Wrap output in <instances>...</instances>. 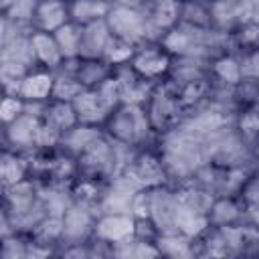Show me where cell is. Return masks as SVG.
I'll list each match as a JSON object with an SVG mask.
<instances>
[{
	"label": "cell",
	"mask_w": 259,
	"mask_h": 259,
	"mask_svg": "<svg viewBox=\"0 0 259 259\" xmlns=\"http://www.w3.org/2000/svg\"><path fill=\"white\" fill-rule=\"evenodd\" d=\"M103 132L117 144L142 150L156 146L158 134L154 132L144 103H119L111 109L103 123Z\"/></svg>",
	"instance_id": "1"
},
{
	"label": "cell",
	"mask_w": 259,
	"mask_h": 259,
	"mask_svg": "<svg viewBox=\"0 0 259 259\" xmlns=\"http://www.w3.org/2000/svg\"><path fill=\"white\" fill-rule=\"evenodd\" d=\"M144 107L148 111V117H150L154 132L158 136L168 134L170 130L180 125V121L186 117V107L180 99L176 85L170 79H164V81L154 85Z\"/></svg>",
	"instance_id": "2"
},
{
	"label": "cell",
	"mask_w": 259,
	"mask_h": 259,
	"mask_svg": "<svg viewBox=\"0 0 259 259\" xmlns=\"http://www.w3.org/2000/svg\"><path fill=\"white\" fill-rule=\"evenodd\" d=\"M130 65L148 81L160 83L170 75L174 57L162 45V40H144L136 47V53H134Z\"/></svg>",
	"instance_id": "3"
},
{
	"label": "cell",
	"mask_w": 259,
	"mask_h": 259,
	"mask_svg": "<svg viewBox=\"0 0 259 259\" xmlns=\"http://www.w3.org/2000/svg\"><path fill=\"white\" fill-rule=\"evenodd\" d=\"M125 172L142 186V188H152V186H162V184H172L168 168L158 152L156 146L136 150L130 164L125 166Z\"/></svg>",
	"instance_id": "4"
},
{
	"label": "cell",
	"mask_w": 259,
	"mask_h": 259,
	"mask_svg": "<svg viewBox=\"0 0 259 259\" xmlns=\"http://www.w3.org/2000/svg\"><path fill=\"white\" fill-rule=\"evenodd\" d=\"M109 30L113 36L123 38L132 45H140L148 38V24L138 6H123V4H113L107 18H105Z\"/></svg>",
	"instance_id": "5"
},
{
	"label": "cell",
	"mask_w": 259,
	"mask_h": 259,
	"mask_svg": "<svg viewBox=\"0 0 259 259\" xmlns=\"http://www.w3.org/2000/svg\"><path fill=\"white\" fill-rule=\"evenodd\" d=\"M138 8L146 18L150 40H162L180 18V0H144Z\"/></svg>",
	"instance_id": "6"
},
{
	"label": "cell",
	"mask_w": 259,
	"mask_h": 259,
	"mask_svg": "<svg viewBox=\"0 0 259 259\" xmlns=\"http://www.w3.org/2000/svg\"><path fill=\"white\" fill-rule=\"evenodd\" d=\"M61 219H63V239L59 247L91 241L95 231V219H97V212L93 208L73 200Z\"/></svg>",
	"instance_id": "7"
},
{
	"label": "cell",
	"mask_w": 259,
	"mask_h": 259,
	"mask_svg": "<svg viewBox=\"0 0 259 259\" xmlns=\"http://www.w3.org/2000/svg\"><path fill=\"white\" fill-rule=\"evenodd\" d=\"M40 117L28 111H22L10 123H4V148L30 154L36 150L38 132H40Z\"/></svg>",
	"instance_id": "8"
},
{
	"label": "cell",
	"mask_w": 259,
	"mask_h": 259,
	"mask_svg": "<svg viewBox=\"0 0 259 259\" xmlns=\"http://www.w3.org/2000/svg\"><path fill=\"white\" fill-rule=\"evenodd\" d=\"M136 235V217L127 212H99L95 219L93 237L109 247L127 241Z\"/></svg>",
	"instance_id": "9"
},
{
	"label": "cell",
	"mask_w": 259,
	"mask_h": 259,
	"mask_svg": "<svg viewBox=\"0 0 259 259\" xmlns=\"http://www.w3.org/2000/svg\"><path fill=\"white\" fill-rule=\"evenodd\" d=\"M113 77L119 87L121 103H146L156 83L142 77L130 63L113 67Z\"/></svg>",
	"instance_id": "10"
},
{
	"label": "cell",
	"mask_w": 259,
	"mask_h": 259,
	"mask_svg": "<svg viewBox=\"0 0 259 259\" xmlns=\"http://www.w3.org/2000/svg\"><path fill=\"white\" fill-rule=\"evenodd\" d=\"M53 83H55L53 71L34 67L20 79L16 95L22 97L26 103H45L53 99Z\"/></svg>",
	"instance_id": "11"
},
{
	"label": "cell",
	"mask_w": 259,
	"mask_h": 259,
	"mask_svg": "<svg viewBox=\"0 0 259 259\" xmlns=\"http://www.w3.org/2000/svg\"><path fill=\"white\" fill-rule=\"evenodd\" d=\"M245 219V200L241 194H221L214 196L208 208V227H233Z\"/></svg>",
	"instance_id": "12"
},
{
	"label": "cell",
	"mask_w": 259,
	"mask_h": 259,
	"mask_svg": "<svg viewBox=\"0 0 259 259\" xmlns=\"http://www.w3.org/2000/svg\"><path fill=\"white\" fill-rule=\"evenodd\" d=\"M73 107H75L79 123H89V125H99V127H103L105 119L111 113V109L101 99L97 89H83L73 99Z\"/></svg>",
	"instance_id": "13"
},
{
	"label": "cell",
	"mask_w": 259,
	"mask_h": 259,
	"mask_svg": "<svg viewBox=\"0 0 259 259\" xmlns=\"http://www.w3.org/2000/svg\"><path fill=\"white\" fill-rule=\"evenodd\" d=\"M210 18L214 30L235 32L243 22H247L245 0H212Z\"/></svg>",
	"instance_id": "14"
},
{
	"label": "cell",
	"mask_w": 259,
	"mask_h": 259,
	"mask_svg": "<svg viewBox=\"0 0 259 259\" xmlns=\"http://www.w3.org/2000/svg\"><path fill=\"white\" fill-rule=\"evenodd\" d=\"M67 22H71L69 0H38L34 20H32L34 30L55 32Z\"/></svg>",
	"instance_id": "15"
},
{
	"label": "cell",
	"mask_w": 259,
	"mask_h": 259,
	"mask_svg": "<svg viewBox=\"0 0 259 259\" xmlns=\"http://www.w3.org/2000/svg\"><path fill=\"white\" fill-rule=\"evenodd\" d=\"M30 42H32V51H34V59H36L38 67L49 69V71H57L61 67V63L65 61L63 51L55 38V32L32 30Z\"/></svg>",
	"instance_id": "16"
},
{
	"label": "cell",
	"mask_w": 259,
	"mask_h": 259,
	"mask_svg": "<svg viewBox=\"0 0 259 259\" xmlns=\"http://www.w3.org/2000/svg\"><path fill=\"white\" fill-rule=\"evenodd\" d=\"M111 40V30L105 20L81 26V47L79 57L83 59H103V53Z\"/></svg>",
	"instance_id": "17"
},
{
	"label": "cell",
	"mask_w": 259,
	"mask_h": 259,
	"mask_svg": "<svg viewBox=\"0 0 259 259\" xmlns=\"http://www.w3.org/2000/svg\"><path fill=\"white\" fill-rule=\"evenodd\" d=\"M40 119H42V123L47 127H51L53 132H57L61 138L73 125L79 123L77 113H75V107H73V101H61V99H51L47 103V109H45V113H42Z\"/></svg>",
	"instance_id": "18"
},
{
	"label": "cell",
	"mask_w": 259,
	"mask_h": 259,
	"mask_svg": "<svg viewBox=\"0 0 259 259\" xmlns=\"http://www.w3.org/2000/svg\"><path fill=\"white\" fill-rule=\"evenodd\" d=\"M75 75L81 81L85 89H95L99 87L105 79L113 75V65H109L105 59H83L77 57L75 61Z\"/></svg>",
	"instance_id": "19"
},
{
	"label": "cell",
	"mask_w": 259,
	"mask_h": 259,
	"mask_svg": "<svg viewBox=\"0 0 259 259\" xmlns=\"http://www.w3.org/2000/svg\"><path fill=\"white\" fill-rule=\"evenodd\" d=\"M113 2L111 0H69L71 22L85 26L91 22L105 20Z\"/></svg>",
	"instance_id": "20"
},
{
	"label": "cell",
	"mask_w": 259,
	"mask_h": 259,
	"mask_svg": "<svg viewBox=\"0 0 259 259\" xmlns=\"http://www.w3.org/2000/svg\"><path fill=\"white\" fill-rule=\"evenodd\" d=\"M0 176H2V186L4 188L30 178V162H28V156L22 154V152L4 148Z\"/></svg>",
	"instance_id": "21"
},
{
	"label": "cell",
	"mask_w": 259,
	"mask_h": 259,
	"mask_svg": "<svg viewBox=\"0 0 259 259\" xmlns=\"http://www.w3.org/2000/svg\"><path fill=\"white\" fill-rule=\"evenodd\" d=\"M101 134H103V127H99V125L77 123V125H73L67 134H63L59 148H61L63 152H67V154H71V156L77 158V156H79L89 144H93Z\"/></svg>",
	"instance_id": "22"
},
{
	"label": "cell",
	"mask_w": 259,
	"mask_h": 259,
	"mask_svg": "<svg viewBox=\"0 0 259 259\" xmlns=\"http://www.w3.org/2000/svg\"><path fill=\"white\" fill-rule=\"evenodd\" d=\"M210 79L223 85H237L241 81V65L237 53H223L210 61Z\"/></svg>",
	"instance_id": "23"
},
{
	"label": "cell",
	"mask_w": 259,
	"mask_h": 259,
	"mask_svg": "<svg viewBox=\"0 0 259 259\" xmlns=\"http://www.w3.org/2000/svg\"><path fill=\"white\" fill-rule=\"evenodd\" d=\"M160 255L166 257H192L196 255V241L182 233H162L156 239Z\"/></svg>",
	"instance_id": "24"
},
{
	"label": "cell",
	"mask_w": 259,
	"mask_h": 259,
	"mask_svg": "<svg viewBox=\"0 0 259 259\" xmlns=\"http://www.w3.org/2000/svg\"><path fill=\"white\" fill-rule=\"evenodd\" d=\"M178 22H184L194 28H212L210 18V4L200 0H180V18Z\"/></svg>",
	"instance_id": "25"
},
{
	"label": "cell",
	"mask_w": 259,
	"mask_h": 259,
	"mask_svg": "<svg viewBox=\"0 0 259 259\" xmlns=\"http://www.w3.org/2000/svg\"><path fill=\"white\" fill-rule=\"evenodd\" d=\"M55 38L63 51L65 59H77L81 47V26L75 22H67L59 30H55Z\"/></svg>",
	"instance_id": "26"
},
{
	"label": "cell",
	"mask_w": 259,
	"mask_h": 259,
	"mask_svg": "<svg viewBox=\"0 0 259 259\" xmlns=\"http://www.w3.org/2000/svg\"><path fill=\"white\" fill-rule=\"evenodd\" d=\"M36 6H38V0H12L6 8H2V14L22 26L32 28Z\"/></svg>",
	"instance_id": "27"
},
{
	"label": "cell",
	"mask_w": 259,
	"mask_h": 259,
	"mask_svg": "<svg viewBox=\"0 0 259 259\" xmlns=\"http://www.w3.org/2000/svg\"><path fill=\"white\" fill-rule=\"evenodd\" d=\"M134 53H136V45H132V42H127V40L117 38V36L111 34V40H109V45H107V49L103 53V59L109 65L117 67V65L130 63L132 57H134Z\"/></svg>",
	"instance_id": "28"
},
{
	"label": "cell",
	"mask_w": 259,
	"mask_h": 259,
	"mask_svg": "<svg viewBox=\"0 0 259 259\" xmlns=\"http://www.w3.org/2000/svg\"><path fill=\"white\" fill-rule=\"evenodd\" d=\"M241 65V79H259V47L237 53Z\"/></svg>",
	"instance_id": "29"
},
{
	"label": "cell",
	"mask_w": 259,
	"mask_h": 259,
	"mask_svg": "<svg viewBox=\"0 0 259 259\" xmlns=\"http://www.w3.org/2000/svg\"><path fill=\"white\" fill-rule=\"evenodd\" d=\"M24 107H26V103H24L22 97H18V95H4V99H2V109H0L2 121H4V123H10L12 119H16V117L24 111Z\"/></svg>",
	"instance_id": "30"
},
{
	"label": "cell",
	"mask_w": 259,
	"mask_h": 259,
	"mask_svg": "<svg viewBox=\"0 0 259 259\" xmlns=\"http://www.w3.org/2000/svg\"><path fill=\"white\" fill-rule=\"evenodd\" d=\"M245 10H247V20L259 24V0H245Z\"/></svg>",
	"instance_id": "31"
},
{
	"label": "cell",
	"mask_w": 259,
	"mask_h": 259,
	"mask_svg": "<svg viewBox=\"0 0 259 259\" xmlns=\"http://www.w3.org/2000/svg\"><path fill=\"white\" fill-rule=\"evenodd\" d=\"M113 4H123V6H140L144 0H111Z\"/></svg>",
	"instance_id": "32"
},
{
	"label": "cell",
	"mask_w": 259,
	"mask_h": 259,
	"mask_svg": "<svg viewBox=\"0 0 259 259\" xmlns=\"http://www.w3.org/2000/svg\"><path fill=\"white\" fill-rule=\"evenodd\" d=\"M200 2H208V4H210V2H212V0H200Z\"/></svg>",
	"instance_id": "33"
}]
</instances>
